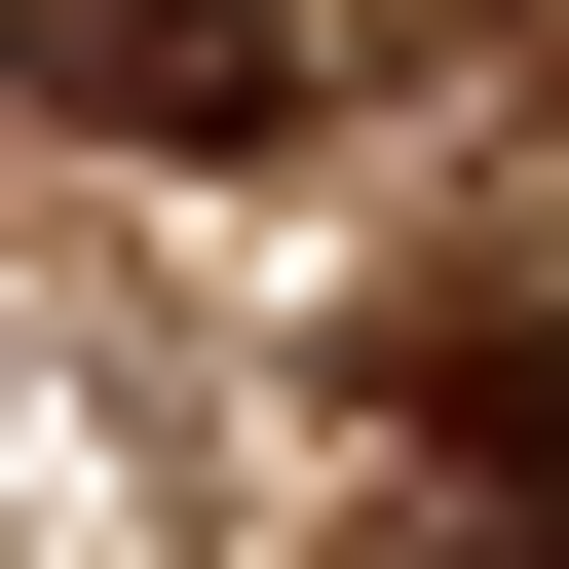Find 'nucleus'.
I'll return each mask as SVG.
<instances>
[{"label": "nucleus", "instance_id": "obj_1", "mask_svg": "<svg viewBox=\"0 0 569 569\" xmlns=\"http://www.w3.org/2000/svg\"><path fill=\"white\" fill-rule=\"evenodd\" d=\"M39 114H114V152H266V114H305V0H39Z\"/></svg>", "mask_w": 569, "mask_h": 569}, {"label": "nucleus", "instance_id": "obj_3", "mask_svg": "<svg viewBox=\"0 0 569 569\" xmlns=\"http://www.w3.org/2000/svg\"><path fill=\"white\" fill-rule=\"evenodd\" d=\"M456 569H569V531H456Z\"/></svg>", "mask_w": 569, "mask_h": 569}, {"label": "nucleus", "instance_id": "obj_2", "mask_svg": "<svg viewBox=\"0 0 569 569\" xmlns=\"http://www.w3.org/2000/svg\"><path fill=\"white\" fill-rule=\"evenodd\" d=\"M418 456H456L493 531H569V305H456V342H418Z\"/></svg>", "mask_w": 569, "mask_h": 569}]
</instances>
